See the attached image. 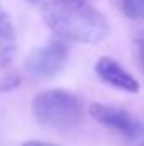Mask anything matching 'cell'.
Listing matches in <instances>:
<instances>
[{
	"instance_id": "6da1fadb",
	"label": "cell",
	"mask_w": 144,
	"mask_h": 146,
	"mask_svg": "<svg viewBox=\"0 0 144 146\" xmlns=\"http://www.w3.org/2000/svg\"><path fill=\"white\" fill-rule=\"evenodd\" d=\"M42 17L53 33L73 42L95 44L110 33L105 15L87 0H48Z\"/></svg>"
},
{
	"instance_id": "7a4b0ae2",
	"label": "cell",
	"mask_w": 144,
	"mask_h": 146,
	"mask_svg": "<svg viewBox=\"0 0 144 146\" xmlns=\"http://www.w3.org/2000/svg\"><path fill=\"white\" fill-rule=\"evenodd\" d=\"M32 114L42 126L53 129H75L83 121L85 109L76 94L63 88H53L34 97Z\"/></svg>"
},
{
	"instance_id": "3957f363",
	"label": "cell",
	"mask_w": 144,
	"mask_h": 146,
	"mask_svg": "<svg viewBox=\"0 0 144 146\" xmlns=\"http://www.w3.org/2000/svg\"><path fill=\"white\" fill-rule=\"evenodd\" d=\"M68 48L63 41L53 39L48 44L34 49L26 60V70L37 78H51L65 66Z\"/></svg>"
},
{
	"instance_id": "277c9868",
	"label": "cell",
	"mask_w": 144,
	"mask_h": 146,
	"mask_svg": "<svg viewBox=\"0 0 144 146\" xmlns=\"http://www.w3.org/2000/svg\"><path fill=\"white\" fill-rule=\"evenodd\" d=\"M90 115L102 126L108 129H114L126 139H141L144 136V124L139 122L136 117H132L127 110L119 107H112L105 104H92Z\"/></svg>"
},
{
	"instance_id": "5b68a950",
	"label": "cell",
	"mask_w": 144,
	"mask_h": 146,
	"mask_svg": "<svg viewBox=\"0 0 144 146\" xmlns=\"http://www.w3.org/2000/svg\"><path fill=\"white\" fill-rule=\"evenodd\" d=\"M95 73L98 75V78L104 83H107L117 90H122L127 94L139 92V82L110 56L98 58V61L95 63Z\"/></svg>"
},
{
	"instance_id": "8992f818",
	"label": "cell",
	"mask_w": 144,
	"mask_h": 146,
	"mask_svg": "<svg viewBox=\"0 0 144 146\" xmlns=\"http://www.w3.org/2000/svg\"><path fill=\"white\" fill-rule=\"evenodd\" d=\"M17 53V36L14 22L5 10V7L0 3V68H7Z\"/></svg>"
},
{
	"instance_id": "52a82bcc",
	"label": "cell",
	"mask_w": 144,
	"mask_h": 146,
	"mask_svg": "<svg viewBox=\"0 0 144 146\" xmlns=\"http://www.w3.org/2000/svg\"><path fill=\"white\" fill-rule=\"evenodd\" d=\"M120 12L132 19V21H144V0H117Z\"/></svg>"
},
{
	"instance_id": "ba28073f",
	"label": "cell",
	"mask_w": 144,
	"mask_h": 146,
	"mask_svg": "<svg viewBox=\"0 0 144 146\" xmlns=\"http://www.w3.org/2000/svg\"><path fill=\"white\" fill-rule=\"evenodd\" d=\"M134 46H136V56L141 65V70L144 72V31H139L134 36Z\"/></svg>"
},
{
	"instance_id": "9c48e42d",
	"label": "cell",
	"mask_w": 144,
	"mask_h": 146,
	"mask_svg": "<svg viewBox=\"0 0 144 146\" xmlns=\"http://www.w3.org/2000/svg\"><path fill=\"white\" fill-rule=\"evenodd\" d=\"M20 83L19 76H7L3 82H0V92H7V90H14L17 88Z\"/></svg>"
},
{
	"instance_id": "30bf717a",
	"label": "cell",
	"mask_w": 144,
	"mask_h": 146,
	"mask_svg": "<svg viewBox=\"0 0 144 146\" xmlns=\"http://www.w3.org/2000/svg\"><path fill=\"white\" fill-rule=\"evenodd\" d=\"M20 146H58V145L46 143V141H39V139H29V141H24Z\"/></svg>"
},
{
	"instance_id": "8fae6325",
	"label": "cell",
	"mask_w": 144,
	"mask_h": 146,
	"mask_svg": "<svg viewBox=\"0 0 144 146\" xmlns=\"http://www.w3.org/2000/svg\"><path fill=\"white\" fill-rule=\"evenodd\" d=\"M137 146H144V139H143V141H141V143H139Z\"/></svg>"
}]
</instances>
